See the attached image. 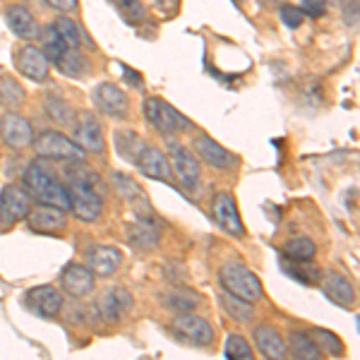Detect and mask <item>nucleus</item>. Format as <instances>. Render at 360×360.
Segmentation results:
<instances>
[{
	"instance_id": "obj_1",
	"label": "nucleus",
	"mask_w": 360,
	"mask_h": 360,
	"mask_svg": "<svg viewBox=\"0 0 360 360\" xmlns=\"http://www.w3.org/2000/svg\"><path fill=\"white\" fill-rule=\"evenodd\" d=\"M25 188H27V193L32 195V200L41 202V205H53V207H60V209H70L68 185L60 183V178L51 171V166L46 164L41 156L27 166Z\"/></svg>"
},
{
	"instance_id": "obj_2",
	"label": "nucleus",
	"mask_w": 360,
	"mask_h": 360,
	"mask_svg": "<svg viewBox=\"0 0 360 360\" xmlns=\"http://www.w3.org/2000/svg\"><path fill=\"white\" fill-rule=\"evenodd\" d=\"M219 278H221V286L224 291L238 295V298L248 300V303H257L262 300L264 288L262 281L255 271H250L248 266H243L240 262H229L221 266L219 271Z\"/></svg>"
},
{
	"instance_id": "obj_3",
	"label": "nucleus",
	"mask_w": 360,
	"mask_h": 360,
	"mask_svg": "<svg viewBox=\"0 0 360 360\" xmlns=\"http://www.w3.org/2000/svg\"><path fill=\"white\" fill-rule=\"evenodd\" d=\"M144 115L152 123L154 130H159L161 135H176V132H188L193 130V120L185 118L183 113H178L171 103H166L159 96H149L144 101Z\"/></svg>"
},
{
	"instance_id": "obj_4",
	"label": "nucleus",
	"mask_w": 360,
	"mask_h": 360,
	"mask_svg": "<svg viewBox=\"0 0 360 360\" xmlns=\"http://www.w3.org/2000/svg\"><path fill=\"white\" fill-rule=\"evenodd\" d=\"M168 161H171V171H176L180 188L188 190V193H200L202 168L197 156L190 149H185L183 144L171 142L168 144Z\"/></svg>"
},
{
	"instance_id": "obj_5",
	"label": "nucleus",
	"mask_w": 360,
	"mask_h": 360,
	"mask_svg": "<svg viewBox=\"0 0 360 360\" xmlns=\"http://www.w3.org/2000/svg\"><path fill=\"white\" fill-rule=\"evenodd\" d=\"M34 200L22 185H5L0 193V231L13 229L32 212Z\"/></svg>"
},
{
	"instance_id": "obj_6",
	"label": "nucleus",
	"mask_w": 360,
	"mask_h": 360,
	"mask_svg": "<svg viewBox=\"0 0 360 360\" xmlns=\"http://www.w3.org/2000/svg\"><path fill=\"white\" fill-rule=\"evenodd\" d=\"M32 147L37 149V154L41 159H58V161H79L84 156V149L77 147L70 137L60 135V132H41L39 137H34Z\"/></svg>"
},
{
	"instance_id": "obj_7",
	"label": "nucleus",
	"mask_w": 360,
	"mask_h": 360,
	"mask_svg": "<svg viewBox=\"0 0 360 360\" xmlns=\"http://www.w3.org/2000/svg\"><path fill=\"white\" fill-rule=\"evenodd\" d=\"M171 329L180 341H185V344H190L195 348H207V346H212V341H214L212 324L197 315H190V312H178Z\"/></svg>"
},
{
	"instance_id": "obj_8",
	"label": "nucleus",
	"mask_w": 360,
	"mask_h": 360,
	"mask_svg": "<svg viewBox=\"0 0 360 360\" xmlns=\"http://www.w3.org/2000/svg\"><path fill=\"white\" fill-rule=\"evenodd\" d=\"M68 195H70V212L77 219H82V221H96L101 217L103 200L96 193V188H89V185L82 183H70Z\"/></svg>"
},
{
	"instance_id": "obj_9",
	"label": "nucleus",
	"mask_w": 360,
	"mask_h": 360,
	"mask_svg": "<svg viewBox=\"0 0 360 360\" xmlns=\"http://www.w3.org/2000/svg\"><path fill=\"white\" fill-rule=\"evenodd\" d=\"M72 142L77 147L84 149V154H103L106 149V139H103L101 123L96 120V115L91 113H79L75 120V130H72Z\"/></svg>"
},
{
	"instance_id": "obj_10",
	"label": "nucleus",
	"mask_w": 360,
	"mask_h": 360,
	"mask_svg": "<svg viewBox=\"0 0 360 360\" xmlns=\"http://www.w3.org/2000/svg\"><path fill=\"white\" fill-rule=\"evenodd\" d=\"M94 103L101 113L113 115V118H125L130 111V96L125 89H120L113 82H101L94 86Z\"/></svg>"
},
{
	"instance_id": "obj_11",
	"label": "nucleus",
	"mask_w": 360,
	"mask_h": 360,
	"mask_svg": "<svg viewBox=\"0 0 360 360\" xmlns=\"http://www.w3.org/2000/svg\"><path fill=\"white\" fill-rule=\"evenodd\" d=\"M193 147H195V152L200 154V159L205 161L207 166L217 168V171H233L238 164L236 156L209 135H197L193 139Z\"/></svg>"
},
{
	"instance_id": "obj_12",
	"label": "nucleus",
	"mask_w": 360,
	"mask_h": 360,
	"mask_svg": "<svg viewBox=\"0 0 360 360\" xmlns=\"http://www.w3.org/2000/svg\"><path fill=\"white\" fill-rule=\"evenodd\" d=\"M212 212H214V219L217 224L221 226L226 233L231 236H245V226H243V219L238 214V207H236V197L231 193H217L212 200Z\"/></svg>"
},
{
	"instance_id": "obj_13",
	"label": "nucleus",
	"mask_w": 360,
	"mask_h": 360,
	"mask_svg": "<svg viewBox=\"0 0 360 360\" xmlns=\"http://www.w3.org/2000/svg\"><path fill=\"white\" fill-rule=\"evenodd\" d=\"M29 229L37 231V233L56 236L65 231V209L53 207V205H39L32 207V212L27 214Z\"/></svg>"
},
{
	"instance_id": "obj_14",
	"label": "nucleus",
	"mask_w": 360,
	"mask_h": 360,
	"mask_svg": "<svg viewBox=\"0 0 360 360\" xmlns=\"http://www.w3.org/2000/svg\"><path fill=\"white\" fill-rule=\"evenodd\" d=\"M60 286H63V291L68 295H72V298H84V295H89L94 291L96 276L86 264L70 262L60 274Z\"/></svg>"
},
{
	"instance_id": "obj_15",
	"label": "nucleus",
	"mask_w": 360,
	"mask_h": 360,
	"mask_svg": "<svg viewBox=\"0 0 360 360\" xmlns=\"http://www.w3.org/2000/svg\"><path fill=\"white\" fill-rule=\"evenodd\" d=\"M0 137L8 147L13 149H27L34 142V127L27 118L17 113H5L0 118Z\"/></svg>"
},
{
	"instance_id": "obj_16",
	"label": "nucleus",
	"mask_w": 360,
	"mask_h": 360,
	"mask_svg": "<svg viewBox=\"0 0 360 360\" xmlns=\"http://www.w3.org/2000/svg\"><path fill=\"white\" fill-rule=\"evenodd\" d=\"M25 305L39 317H58L63 310V293L53 286H37L25 293Z\"/></svg>"
},
{
	"instance_id": "obj_17",
	"label": "nucleus",
	"mask_w": 360,
	"mask_h": 360,
	"mask_svg": "<svg viewBox=\"0 0 360 360\" xmlns=\"http://www.w3.org/2000/svg\"><path fill=\"white\" fill-rule=\"evenodd\" d=\"M132 293L123 286H113L98 298V312L106 322H120L132 310Z\"/></svg>"
},
{
	"instance_id": "obj_18",
	"label": "nucleus",
	"mask_w": 360,
	"mask_h": 360,
	"mask_svg": "<svg viewBox=\"0 0 360 360\" xmlns=\"http://www.w3.org/2000/svg\"><path fill=\"white\" fill-rule=\"evenodd\" d=\"M17 70H20L25 77L34 79V82H44L49 79V58L44 56L41 49L37 46H22L15 53Z\"/></svg>"
},
{
	"instance_id": "obj_19",
	"label": "nucleus",
	"mask_w": 360,
	"mask_h": 360,
	"mask_svg": "<svg viewBox=\"0 0 360 360\" xmlns=\"http://www.w3.org/2000/svg\"><path fill=\"white\" fill-rule=\"evenodd\" d=\"M319 286H322L324 295H327L332 303L341 305V307L356 305V288H353V283L348 281L344 274H336V271L322 274V278H319Z\"/></svg>"
},
{
	"instance_id": "obj_20",
	"label": "nucleus",
	"mask_w": 360,
	"mask_h": 360,
	"mask_svg": "<svg viewBox=\"0 0 360 360\" xmlns=\"http://www.w3.org/2000/svg\"><path fill=\"white\" fill-rule=\"evenodd\" d=\"M123 264V255L118 248L111 245H96L86 255V266L94 271V276H111Z\"/></svg>"
},
{
	"instance_id": "obj_21",
	"label": "nucleus",
	"mask_w": 360,
	"mask_h": 360,
	"mask_svg": "<svg viewBox=\"0 0 360 360\" xmlns=\"http://www.w3.org/2000/svg\"><path fill=\"white\" fill-rule=\"evenodd\" d=\"M5 20H8V27L13 29L20 39L41 37V27H39L37 17L29 13L25 5H8V8H5Z\"/></svg>"
},
{
	"instance_id": "obj_22",
	"label": "nucleus",
	"mask_w": 360,
	"mask_h": 360,
	"mask_svg": "<svg viewBox=\"0 0 360 360\" xmlns=\"http://www.w3.org/2000/svg\"><path fill=\"white\" fill-rule=\"evenodd\" d=\"M135 164L147 178H154V180L171 178V161H168V156L161 152L159 147H144L142 152H139Z\"/></svg>"
},
{
	"instance_id": "obj_23",
	"label": "nucleus",
	"mask_w": 360,
	"mask_h": 360,
	"mask_svg": "<svg viewBox=\"0 0 360 360\" xmlns=\"http://www.w3.org/2000/svg\"><path fill=\"white\" fill-rule=\"evenodd\" d=\"M255 344H257L259 353H262L264 358L283 360L288 356L286 341L281 339V334H278L274 327H266V324H259V327L255 329Z\"/></svg>"
},
{
	"instance_id": "obj_24",
	"label": "nucleus",
	"mask_w": 360,
	"mask_h": 360,
	"mask_svg": "<svg viewBox=\"0 0 360 360\" xmlns=\"http://www.w3.org/2000/svg\"><path fill=\"white\" fill-rule=\"evenodd\" d=\"M159 240H161V231H159V226L152 221L139 219L137 224H132L130 229H127V243L137 250H154L159 245Z\"/></svg>"
},
{
	"instance_id": "obj_25",
	"label": "nucleus",
	"mask_w": 360,
	"mask_h": 360,
	"mask_svg": "<svg viewBox=\"0 0 360 360\" xmlns=\"http://www.w3.org/2000/svg\"><path fill=\"white\" fill-rule=\"evenodd\" d=\"M281 266H283V271L293 278V281H300V283H305V286H315V283H319V278H322L319 266L310 264L307 259H295L293 262V259L283 257Z\"/></svg>"
},
{
	"instance_id": "obj_26",
	"label": "nucleus",
	"mask_w": 360,
	"mask_h": 360,
	"mask_svg": "<svg viewBox=\"0 0 360 360\" xmlns=\"http://www.w3.org/2000/svg\"><path fill=\"white\" fill-rule=\"evenodd\" d=\"M60 72H65L68 77H75V79H82L86 75L91 72V63L79 49H68V53L63 56V60L58 63Z\"/></svg>"
},
{
	"instance_id": "obj_27",
	"label": "nucleus",
	"mask_w": 360,
	"mask_h": 360,
	"mask_svg": "<svg viewBox=\"0 0 360 360\" xmlns=\"http://www.w3.org/2000/svg\"><path fill=\"white\" fill-rule=\"evenodd\" d=\"M286 348L300 360H319V358H322V351H319L317 344L312 341V336L305 334V332H291V334H288V346Z\"/></svg>"
},
{
	"instance_id": "obj_28",
	"label": "nucleus",
	"mask_w": 360,
	"mask_h": 360,
	"mask_svg": "<svg viewBox=\"0 0 360 360\" xmlns=\"http://www.w3.org/2000/svg\"><path fill=\"white\" fill-rule=\"evenodd\" d=\"M142 149H144V144L137 132H132V130L115 132V152H118V156H123L127 161H137V156Z\"/></svg>"
},
{
	"instance_id": "obj_29",
	"label": "nucleus",
	"mask_w": 360,
	"mask_h": 360,
	"mask_svg": "<svg viewBox=\"0 0 360 360\" xmlns=\"http://www.w3.org/2000/svg\"><path fill=\"white\" fill-rule=\"evenodd\" d=\"M221 305H224V310L229 312L231 317L238 319V322H252V319H255L252 303H248V300L238 298V295L229 293V291L221 293Z\"/></svg>"
},
{
	"instance_id": "obj_30",
	"label": "nucleus",
	"mask_w": 360,
	"mask_h": 360,
	"mask_svg": "<svg viewBox=\"0 0 360 360\" xmlns=\"http://www.w3.org/2000/svg\"><path fill=\"white\" fill-rule=\"evenodd\" d=\"M68 49L70 46L65 44V39L58 34V29L56 27H49L44 32V56L49 58V63H60L63 60V56L68 53Z\"/></svg>"
},
{
	"instance_id": "obj_31",
	"label": "nucleus",
	"mask_w": 360,
	"mask_h": 360,
	"mask_svg": "<svg viewBox=\"0 0 360 360\" xmlns=\"http://www.w3.org/2000/svg\"><path fill=\"white\" fill-rule=\"evenodd\" d=\"M317 255V245L312 238H291V240L283 245V257L288 259H312Z\"/></svg>"
},
{
	"instance_id": "obj_32",
	"label": "nucleus",
	"mask_w": 360,
	"mask_h": 360,
	"mask_svg": "<svg viewBox=\"0 0 360 360\" xmlns=\"http://www.w3.org/2000/svg\"><path fill=\"white\" fill-rule=\"evenodd\" d=\"M310 336L322 353H329V356H341V353H344V341H341L334 332H329V329L317 327V329H312Z\"/></svg>"
},
{
	"instance_id": "obj_33",
	"label": "nucleus",
	"mask_w": 360,
	"mask_h": 360,
	"mask_svg": "<svg viewBox=\"0 0 360 360\" xmlns=\"http://www.w3.org/2000/svg\"><path fill=\"white\" fill-rule=\"evenodd\" d=\"M111 3L115 5V10H118L127 25H139L147 17V8L139 0H111Z\"/></svg>"
},
{
	"instance_id": "obj_34",
	"label": "nucleus",
	"mask_w": 360,
	"mask_h": 360,
	"mask_svg": "<svg viewBox=\"0 0 360 360\" xmlns=\"http://www.w3.org/2000/svg\"><path fill=\"white\" fill-rule=\"evenodd\" d=\"M197 303H200V295L193 291H185V288H178V291L168 293V300H166V305L176 312H193Z\"/></svg>"
},
{
	"instance_id": "obj_35",
	"label": "nucleus",
	"mask_w": 360,
	"mask_h": 360,
	"mask_svg": "<svg viewBox=\"0 0 360 360\" xmlns=\"http://www.w3.org/2000/svg\"><path fill=\"white\" fill-rule=\"evenodd\" d=\"M224 356L226 358H240V360H252L255 358V351L252 346L243 339L240 334H231L226 339V346H224Z\"/></svg>"
},
{
	"instance_id": "obj_36",
	"label": "nucleus",
	"mask_w": 360,
	"mask_h": 360,
	"mask_svg": "<svg viewBox=\"0 0 360 360\" xmlns=\"http://www.w3.org/2000/svg\"><path fill=\"white\" fill-rule=\"evenodd\" d=\"M0 101L8 103V106H17V103L25 101V89L20 86V82L8 75L0 77Z\"/></svg>"
},
{
	"instance_id": "obj_37",
	"label": "nucleus",
	"mask_w": 360,
	"mask_h": 360,
	"mask_svg": "<svg viewBox=\"0 0 360 360\" xmlns=\"http://www.w3.org/2000/svg\"><path fill=\"white\" fill-rule=\"evenodd\" d=\"M53 27L58 29V34L65 39V44L70 49H79V44H82V32H79V27L75 25L70 17H58Z\"/></svg>"
},
{
	"instance_id": "obj_38",
	"label": "nucleus",
	"mask_w": 360,
	"mask_h": 360,
	"mask_svg": "<svg viewBox=\"0 0 360 360\" xmlns=\"http://www.w3.org/2000/svg\"><path fill=\"white\" fill-rule=\"evenodd\" d=\"M113 183H115V190H118L125 200L135 202V200H139V197H144L142 190H139V185L130 176H125V173H113Z\"/></svg>"
},
{
	"instance_id": "obj_39",
	"label": "nucleus",
	"mask_w": 360,
	"mask_h": 360,
	"mask_svg": "<svg viewBox=\"0 0 360 360\" xmlns=\"http://www.w3.org/2000/svg\"><path fill=\"white\" fill-rule=\"evenodd\" d=\"M46 113H49L56 123H70V118H72L70 106L63 98H49V101H46Z\"/></svg>"
},
{
	"instance_id": "obj_40",
	"label": "nucleus",
	"mask_w": 360,
	"mask_h": 360,
	"mask_svg": "<svg viewBox=\"0 0 360 360\" xmlns=\"http://www.w3.org/2000/svg\"><path fill=\"white\" fill-rule=\"evenodd\" d=\"M278 15H281L283 25H286L288 29H298L300 25H303V20H305L303 10L293 8V5H281V8H278Z\"/></svg>"
},
{
	"instance_id": "obj_41",
	"label": "nucleus",
	"mask_w": 360,
	"mask_h": 360,
	"mask_svg": "<svg viewBox=\"0 0 360 360\" xmlns=\"http://www.w3.org/2000/svg\"><path fill=\"white\" fill-rule=\"evenodd\" d=\"M300 10L310 17H322L324 13H327V0H303Z\"/></svg>"
},
{
	"instance_id": "obj_42",
	"label": "nucleus",
	"mask_w": 360,
	"mask_h": 360,
	"mask_svg": "<svg viewBox=\"0 0 360 360\" xmlns=\"http://www.w3.org/2000/svg\"><path fill=\"white\" fill-rule=\"evenodd\" d=\"M51 8L60 10V13H75L77 10V0H46Z\"/></svg>"
},
{
	"instance_id": "obj_43",
	"label": "nucleus",
	"mask_w": 360,
	"mask_h": 360,
	"mask_svg": "<svg viewBox=\"0 0 360 360\" xmlns=\"http://www.w3.org/2000/svg\"><path fill=\"white\" fill-rule=\"evenodd\" d=\"M346 25L356 27L358 25V0H351L346 5Z\"/></svg>"
},
{
	"instance_id": "obj_44",
	"label": "nucleus",
	"mask_w": 360,
	"mask_h": 360,
	"mask_svg": "<svg viewBox=\"0 0 360 360\" xmlns=\"http://www.w3.org/2000/svg\"><path fill=\"white\" fill-rule=\"evenodd\" d=\"M262 3H266V5H269V3H274V0H262Z\"/></svg>"
},
{
	"instance_id": "obj_45",
	"label": "nucleus",
	"mask_w": 360,
	"mask_h": 360,
	"mask_svg": "<svg viewBox=\"0 0 360 360\" xmlns=\"http://www.w3.org/2000/svg\"><path fill=\"white\" fill-rule=\"evenodd\" d=\"M238 3H243V0H238Z\"/></svg>"
}]
</instances>
